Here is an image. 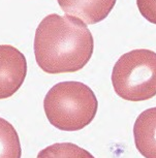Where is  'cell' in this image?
Returning <instances> with one entry per match:
<instances>
[{"label":"cell","instance_id":"6da1fadb","mask_svg":"<svg viewBox=\"0 0 156 158\" xmlns=\"http://www.w3.org/2000/svg\"><path fill=\"white\" fill-rule=\"evenodd\" d=\"M33 48L36 63L44 73H74L90 61L94 40L81 20L51 14L37 26Z\"/></svg>","mask_w":156,"mask_h":158},{"label":"cell","instance_id":"7a4b0ae2","mask_svg":"<svg viewBox=\"0 0 156 158\" xmlns=\"http://www.w3.org/2000/svg\"><path fill=\"white\" fill-rule=\"evenodd\" d=\"M44 110L54 127L63 131H77L93 121L98 101L91 88L83 83L60 82L47 93Z\"/></svg>","mask_w":156,"mask_h":158},{"label":"cell","instance_id":"3957f363","mask_svg":"<svg viewBox=\"0 0 156 158\" xmlns=\"http://www.w3.org/2000/svg\"><path fill=\"white\" fill-rule=\"evenodd\" d=\"M112 84L116 94L139 102L156 95V53L137 49L123 54L114 65Z\"/></svg>","mask_w":156,"mask_h":158},{"label":"cell","instance_id":"277c9868","mask_svg":"<svg viewBox=\"0 0 156 158\" xmlns=\"http://www.w3.org/2000/svg\"><path fill=\"white\" fill-rule=\"evenodd\" d=\"M26 74L27 61L23 53L10 44H0V99L17 93Z\"/></svg>","mask_w":156,"mask_h":158},{"label":"cell","instance_id":"5b68a950","mask_svg":"<svg viewBox=\"0 0 156 158\" xmlns=\"http://www.w3.org/2000/svg\"><path fill=\"white\" fill-rule=\"evenodd\" d=\"M66 16L77 18L86 25L101 22L109 16L117 0H57Z\"/></svg>","mask_w":156,"mask_h":158},{"label":"cell","instance_id":"8992f818","mask_svg":"<svg viewBox=\"0 0 156 158\" xmlns=\"http://www.w3.org/2000/svg\"><path fill=\"white\" fill-rule=\"evenodd\" d=\"M134 144L145 158H156V108L137 116L133 125Z\"/></svg>","mask_w":156,"mask_h":158},{"label":"cell","instance_id":"52a82bcc","mask_svg":"<svg viewBox=\"0 0 156 158\" xmlns=\"http://www.w3.org/2000/svg\"><path fill=\"white\" fill-rule=\"evenodd\" d=\"M22 149L17 130L10 122L0 118V158H21Z\"/></svg>","mask_w":156,"mask_h":158},{"label":"cell","instance_id":"ba28073f","mask_svg":"<svg viewBox=\"0 0 156 158\" xmlns=\"http://www.w3.org/2000/svg\"><path fill=\"white\" fill-rule=\"evenodd\" d=\"M36 158H95L85 149L73 143H57L43 149Z\"/></svg>","mask_w":156,"mask_h":158},{"label":"cell","instance_id":"9c48e42d","mask_svg":"<svg viewBox=\"0 0 156 158\" xmlns=\"http://www.w3.org/2000/svg\"><path fill=\"white\" fill-rule=\"evenodd\" d=\"M137 5L141 15L156 25V0H137Z\"/></svg>","mask_w":156,"mask_h":158}]
</instances>
